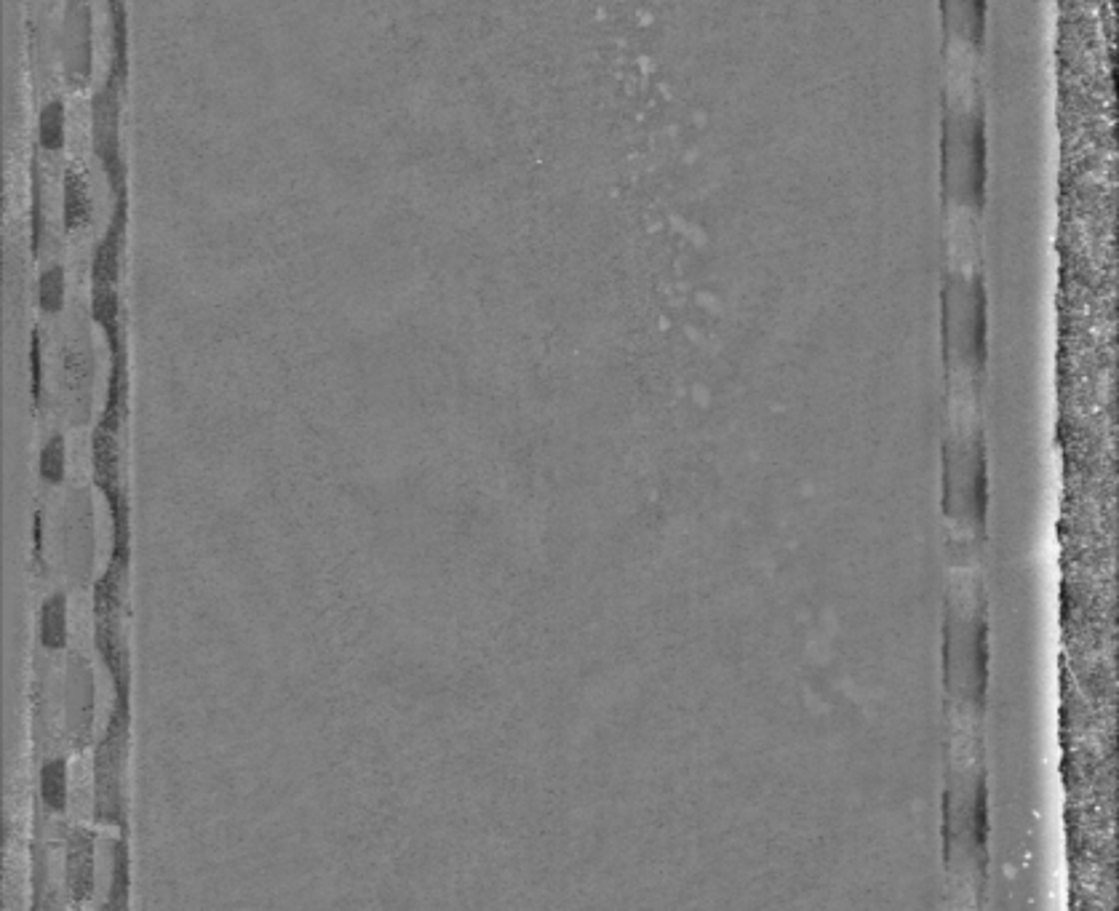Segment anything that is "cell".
I'll use <instances>...</instances> for the list:
<instances>
[{
    "instance_id": "cell-11",
    "label": "cell",
    "mask_w": 1119,
    "mask_h": 911,
    "mask_svg": "<svg viewBox=\"0 0 1119 911\" xmlns=\"http://www.w3.org/2000/svg\"><path fill=\"white\" fill-rule=\"evenodd\" d=\"M41 302L43 308L46 310H56L62 306V283H60V276H52V278H43V289H41Z\"/></svg>"
},
{
    "instance_id": "cell-12",
    "label": "cell",
    "mask_w": 1119,
    "mask_h": 911,
    "mask_svg": "<svg viewBox=\"0 0 1119 911\" xmlns=\"http://www.w3.org/2000/svg\"><path fill=\"white\" fill-rule=\"evenodd\" d=\"M30 364H33V401H35V407H37V404H41V388H43L41 345H37V337H33V353H30Z\"/></svg>"
},
{
    "instance_id": "cell-1",
    "label": "cell",
    "mask_w": 1119,
    "mask_h": 911,
    "mask_svg": "<svg viewBox=\"0 0 1119 911\" xmlns=\"http://www.w3.org/2000/svg\"><path fill=\"white\" fill-rule=\"evenodd\" d=\"M131 706L112 704L105 736L94 751V821L118 826L126 834V800H123V762L129 749Z\"/></svg>"
},
{
    "instance_id": "cell-13",
    "label": "cell",
    "mask_w": 1119,
    "mask_h": 911,
    "mask_svg": "<svg viewBox=\"0 0 1119 911\" xmlns=\"http://www.w3.org/2000/svg\"><path fill=\"white\" fill-rule=\"evenodd\" d=\"M33 561L37 567H43V514L37 511L33 522Z\"/></svg>"
},
{
    "instance_id": "cell-3",
    "label": "cell",
    "mask_w": 1119,
    "mask_h": 911,
    "mask_svg": "<svg viewBox=\"0 0 1119 911\" xmlns=\"http://www.w3.org/2000/svg\"><path fill=\"white\" fill-rule=\"evenodd\" d=\"M92 505H88L86 492H75L67 497L65 511V556H67V575H78L84 580L94 561V529H92Z\"/></svg>"
},
{
    "instance_id": "cell-7",
    "label": "cell",
    "mask_w": 1119,
    "mask_h": 911,
    "mask_svg": "<svg viewBox=\"0 0 1119 911\" xmlns=\"http://www.w3.org/2000/svg\"><path fill=\"white\" fill-rule=\"evenodd\" d=\"M37 796L46 813H65L69 805V770L65 757H52L41 764Z\"/></svg>"
},
{
    "instance_id": "cell-4",
    "label": "cell",
    "mask_w": 1119,
    "mask_h": 911,
    "mask_svg": "<svg viewBox=\"0 0 1119 911\" xmlns=\"http://www.w3.org/2000/svg\"><path fill=\"white\" fill-rule=\"evenodd\" d=\"M94 834L88 828H69L65 839V882L75 903L94 893Z\"/></svg>"
},
{
    "instance_id": "cell-10",
    "label": "cell",
    "mask_w": 1119,
    "mask_h": 911,
    "mask_svg": "<svg viewBox=\"0 0 1119 911\" xmlns=\"http://www.w3.org/2000/svg\"><path fill=\"white\" fill-rule=\"evenodd\" d=\"M37 473L46 484H62L67 473V449L62 433H52L46 439V444L41 447V458H37Z\"/></svg>"
},
{
    "instance_id": "cell-9",
    "label": "cell",
    "mask_w": 1119,
    "mask_h": 911,
    "mask_svg": "<svg viewBox=\"0 0 1119 911\" xmlns=\"http://www.w3.org/2000/svg\"><path fill=\"white\" fill-rule=\"evenodd\" d=\"M110 890H107L105 909H126L129 907V888H131V871H129V847H126V834L121 839L110 845Z\"/></svg>"
},
{
    "instance_id": "cell-6",
    "label": "cell",
    "mask_w": 1119,
    "mask_h": 911,
    "mask_svg": "<svg viewBox=\"0 0 1119 911\" xmlns=\"http://www.w3.org/2000/svg\"><path fill=\"white\" fill-rule=\"evenodd\" d=\"M69 623H67V597L52 593L43 599L41 615H37V642L46 653H62L67 647Z\"/></svg>"
},
{
    "instance_id": "cell-2",
    "label": "cell",
    "mask_w": 1119,
    "mask_h": 911,
    "mask_svg": "<svg viewBox=\"0 0 1119 911\" xmlns=\"http://www.w3.org/2000/svg\"><path fill=\"white\" fill-rule=\"evenodd\" d=\"M67 738L75 749H84L94 727V674L84 655L69 653L65 682Z\"/></svg>"
},
{
    "instance_id": "cell-5",
    "label": "cell",
    "mask_w": 1119,
    "mask_h": 911,
    "mask_svg": "<svg viewBox=\"0 0 1119 911\" xmlns=\"http://www.w3.org/2000/svg\"><path fill=\"white\" fill-rule=\"evenodd\" d=\"M92 468H94V484H97V490L103 492V495L123 486L118 433H110V430L97 426L92 436Z\"/></svg>"
},
{
    "instance_id": "cell-8",
    "label": "cell",
    "mask_w": 1119,
    "mask_h": 911,
    "mask_svg": "<svg viewBox=\"0 0 1119 911\" xmlns=\"http://www.w3.org/2000/svg\"><path fill=\"white\" fill-rule=\"evenodd\" d=\"M126 415H129V379H126L123 351H118L116 358H112L110 385H107V401H105V409H103V420H99V428L110 430V433H121Z\"/></svg>"
}]
</instances>
